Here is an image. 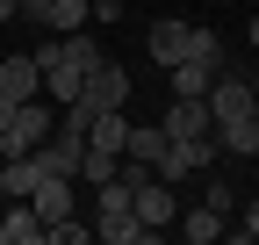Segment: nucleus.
I'll return each instance as SVG.
<instances>
[{"instance_id": "nucleus-10", "label": "nucleus", "mask_w": 259, "mask_h": 245, "mask_svg": "<svg viewBox=\"0 0 259 245\" xmlns=\"http://www.w3.org/2000/svg\"><path fill=\"white\" fill-rule=\"evenodd\" d=\"M216 151L223 159H259V115H216Z\"/></svg>"}, {"instance_id": "nucleus-16", "label": "nucleus", "mask_w": 259, "mask_h": 245, "mask_svg": "<svg viewBox=\"0 0 259 245\" xmlns=\"http://www.w3.org/2000/svg\"><path fill=\"white\" fill-rule=\"evenodd\" d=\"M166 123H130V144H122V159H144V166H158L166 159Z\"/></svg>"}, {"instance_id": "nucleus-26", "label": "nucleus", "mask_w": 259, "mask_h": 245, "mask_svg": "<svg viewBox=\"0 0 259 245\" xmlns=\"http://www.w3.org/2000/svg\"><path fill=\"white\" fill-rule=\"evenodd\" d=\"M8 108H15V94H8V87H0V115H8Z\"/></svg>"}, {"instance_id": "nucleus-25", "label": "nucleus", "mask_w": 259, "mask_h": 245, "mask_svg": "<svg viewBox=\"0 0 259 245\" xmlns=\"http://www.w3.org/2000/svg\"><path fill=\"white\" fill-rule=\"evenodd\" d=\"M245 44H252V51H259V15H252V22H245Z\"/></svg>"}, {"instance_id": "nucleus-20", "label": "nucleus", "mask_w": 259, "mask_h": 245, "mask_svg": "<svg viewBox=\"0 0 259 245\" xmlns=\"http://www.w3.org/2000/svg\"><path fill=\"white\" fill-rule=\"evenodd\" d=\"M187 58H209V65H223V44H216V29H187Z\"/></svg>"}, {"instance_id": "nucleus-14", "label": "nucleus", "mask_w": 259, "mask_h": 245, "mask_svg": "<svg viewBox=\"0 0 259 245\" xmlns=\"http://www.w3.org/2000/svg\"><path fill=\"white\" fill-rule=\"evenodd\" d=\"M29 202H36V217H44V224L72 217V173H44V180H36V195H29Z\"/></svg>"}, {"instance_id": "nucleus-19", "label": "nucleus", "mask_w": 259, "mask_h": 245, "mask_svg": "<svg viewBox=\"0 0 259 245\" xmlns=\"http://www.w3.org/2000/svg\"><path fill=\"white\" fill-rule=\"evenodd\" d=\"M94 238V224H79V217H58V224H44V245H87Z\"/></svg>"}, {"instance_id": "nucleus-28", "label": "nucleus", "mask_w": 259, "mask_h": 245, "mask_svg": "<svg viewBox=\"0 0 259 245\" xmlns=\"http://www.w3.org/2000/svg\"><path fill=\"white\" fill-rule=\"evenodd\" d=\"M252 115H259V101H252Z\"/></svg>"}, {"instance_id": "nucleus-6", "label": "nucleus", "mask_w": 259, "mask_h": 245, "mask_svg": "<svg viewBox=\"0 0 259 245\" xmlns=\"http://www.w3.org/2000/svg\"><path fill=\"white\" fill-rule=\"evenodd\" d=\"M79 101H87V108H130V72L115 65V58H101V65L87 72V87H79Z\"/></svg>"}, {"instance_id": "nucleus-12", "label": "nucleus", "mask_w": 259, "mask_h": 245, "mask_svg": "<svg viewBox=\"0 0 259 245\" xmlns=\"http://www.w3.org/2000/svg\"><path fill=\"white\" fill-rule=\"evenodd\" d=\"M180 231H187L194 245H216V238H231V209H216V202H194V209H180Z\"/></svg>"}, {"instance_id": "nucleus-9", "label": "nucleus", "mask_w": 259, "mask_h": 245, "mask_svg": "<svg viewBox=\"0 0 259 245\" xmlns=\"http://www.w3.org/2000/svg\"><path fill=\"white\" fill-rule=\"evenodd\" d=\"M0 87H8L15 101H36V94H44V65H36V51H8V58H0Z\"/></svg>"}, {"instance_id": "nucleus-2", "label": "nucleus", "mask_w": 259, "mask_h": 245, "mask_svg": "<svg viewBox=\"0 0 259 245\" xmlns=\"http://www.w3.org/2000/svg\"><path fill=\"white\" fill-rule=\"evenodd\" d=\"M94 238H108V245H151L158 238L151 224H137V188L122 173L94 188Z\"/></svg>"}, {"instance_id": "nucleus-8", "label": "nucleus", "mask_w": 259, "mask_h": 245, "mask_svg": "<svg viewBox=\"0 0 259 245\" xmlns=\"http://www.w3.org/2000/svg\"><path fill=\"white\" fill-rule=\"evenodd\" d=\"M158 123H166V137H216V108L209 101H187V94H173V108Z\"/></svg>"}, {"instance_id": "nucleus-18", "label": "nucleus", "mask_w": 259, "mask_h": 245, "mask_svg": "<svg viewBox=\"0 0 259 245\" xmlns=\"http://www.w3.org/2000/svg\"><path fill=\"white\" fill-rule=\"evenodd\" d=\"M122 173V151H101V144H87V159H79V180H94V188H101V180H115Z\"/></svg>"}, {"instance_id": "nucleus-3", "label": "nucleus", "mask_w": 259, "mask_h": 245, "mask_svg": "<svg viewBox=\"0 0 259 245\" xmlns=\"http://www.w3.org/2000/svg\"><path fill=\"white\" fill-rule=\"evenodd\" d=\"M58 130V101H15L8 115H0V159H22V151H36L44 137Z\"/></svg>"}, {"instance_id": "nucleus-24", "label": "nucleus", "mask_w": 259, "mask_h": 245, "mask_svg": "<svg viewBox=\"0 0 259 245\" xmlns=\"http://www.w3.org/2000/svg\"><path fill=\"white\" fill-rule=\"evenodd\" d=\"M22 8H29V0H0V22H15V15H22Z\"/></svg>"}, {"instance_id": "nucleus-27", "label": "nucleus", "mask_w": 259, "mask_h": 245, "mask_svg": "<svg viewBox=\"0 0 259 245\" xmlns=\"http://www.w3.org/2000/svg\"><path fill=\"white\" fill-rule=\"evenodd\" d=\"M252 87H259V58H252Z\"/></svg>"}, {"instance_id": "nucleus-1", "label": "nucleus", "mask_w": 259, "mask_h": 245, "mask_svg": "<svg viewBox=\"0 0 259 245\" xmlns=\"http://www.w3.org/2000/svg\"><path fill=\"white\" fill-rule=\"evenodd\" d=\"M101 58H108V51L94 44L87 29H72V36H51V44L36 51V65H44V94H51L58 108H65V101H79V87H87V72L101 65Z\"/></svg>"}, {"instance_id": "nucleus-22", "label": "nucleus", "mask_w": 259, "mask_h": 245, "mask_svg": "<svg viewBox=\"0 0 259 245\" xmlns=\"http://www.w3.org/2000/svg\"><path fill=\"white\" fill-rule=\"evenodd\" d=\"M231 238H259V195L245 202V224H231Z\"/></svg>"}, {"instance_id": "nucleus-4", "label": "nucleus", "mask_w": 259, "mask_h": 245, "mask_svg": "<svg viewBox=\"0 0 259 245\" xmlns=\"http://www.w3.org/2000/svg\"><path fill=\"white\" fill-rule=\"evenodd\" d=\"M216 159H223V151H216V137H173V144H166V159H158V180L187 188V173H209Z\"/></svg>"}, {"instance_id": "nucleus-23", "label": "nucleus", "mask_w": 259, "mask_h": 245, "mask_svg": "<svg viewBox=\"0 0 259 245\" xmlns=\"http://www.w3.org/2000/svg\"><path fill=\"white\" fill-rule=\"evenodd\" d=\"M15 202V188H8V159H0V209H8Z\"/></svg>"}, {"instance_id": "nucleus-11", "label": "nucleus", "mask_w": 259, "mask_h": 245, "mask_svg": "<svg viewBox=\"0 0 259 245\" xmlns=\"http://www.w3.org/2000/svg\"><path fill=\"white\" fill-rule=\"evenodd\" d=\"M0 245H44V217H36L29 195H15L8 209H0Z\"/></svg>"}, {"instance_id": "nucleus-7", "label": "nucleus", "mask_w": 259, "mask_h": 245, "mask_svg": "<svg viewBox=\"0 0 259 245\" xmlns=\"http://www.w3.org/2000/svg\"><path fill=\"white\" fill-rule=\"evenodd\" d=\"M137 224H151L158 238H166V224H180V188L173 180H144L137 188Z\"/></svg>"}, {"instance_id": "nucleus-15", "label": "nucleus", "mask_w": 259, "mask_h": 245, "mask_svg": "<svg viewBox=\"0 0 259 245\" xmlns=\"http://www.w3.org/2000/svg\"><path fill=\"white\" fill-rule=\"evenodd\" d=\"M144 44H151V58H158V65H180V58H187V22H180V15H158Z\"/></svg>"}, {"instance_id": "nucleus-5", "label": "nucleus", "mask_w": 259, "mask_h": 245, "mask_svg": "<svg viewBox=\"0 0 259 245\" xmlns=\"http://www.w3.org/2000/svg\"><path fill=\"white\" fill-rule=\"evenodd\" d=\"M22 22L51 29V36H72V29H87V22H94V0H29Z\"/></svg>"}, {"instance_id": "nucleus-17", "label": "nucleus", "mask_w": 259, "mask_h": 245, "mask_svg": "<svg viewBox=\"0 0 259 245\" xmlns=\"http://www.w3.org/2000/svg\"><path fill=\"white\" fill-rule=\"evenodd\" d=\"M87 144L122 151V144H130V115H122V108H101V115H94V130H87Z\"/></svg>"}, {"instance_id": "nucleus-21", "label": "nucleus", "mask_w": 259, "mask_h": 245, "mask_svg": "<svg viewBox=\"0 0 259 245\" xmlns=\"http://www.w3.org/2000/svg\"><path fill=\"white\" fill-rule=\"evenodd\" d=\"M202 202H216V209H238V188H231V180L209 166V188H202Z\"/></svg>"}, {"instance_id": "nucleus-13", "label": "nucleus", "mask_w": 259, "mask_h": 245, "mask_svg": "<svg viewBox=\"0 0 259 245\" xmlns=\"http://www.w3.org/2000/svg\"><path fill=\"white\" fill-rule=\"evenodd\" d=\"M216 72H223V65H209V58H180V65H166V79H173V94H187V101H209V87H216Z\"/></svg>"}]
</instances>
